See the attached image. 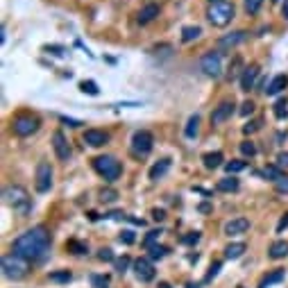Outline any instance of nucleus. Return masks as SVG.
I'll return each mask as SVG.
<instances>
[{
	"label": "nucleus",
	"instance_id": "7c9ffc66",
	"mask_svg": "<svg viewBox=\"0 0 288 288\" xmlns=\"http://www.w3.org/2000/svg\"><path fill=\"white\" fill-rule=\"evenodd\" d=\"M168 247H164V245H152L150 247V261H157V259H164L166 254H168Z\"/></svg>",
	"mask_w": 288,
	"mask_h": 288
},
{
	"label": "nucleus",
	"instance_id": "aec40b11",
	"mask_svg": "<svg viewBox=\"0 0 288 288\" xmlns=\"http://www.w3.org/2000/svg\"><path fill=\"white\" fill-rule=\"evenodd\" d=\"M286 86H288V77L286 75H277V77H272V82L268 84L266 93L268 96H277V93H282Z\"/></svg>",
	"mask_w": 288,
	"mask_h": 288
},
{
	"label": "nucleus",
	"instance_id": "3c124183",
	"mask_svg": "<svg viewBox=\"0 0 288 288\" xmlns=\"http://www.w3.org/2000/svg\"><path fill=\"white\" fill-rule=\"evenodd\" d=\"M105 218H109V220H127V216H125L123 211H112V214H107Z\"/></svg>",
	"mask_w": 288,
	"mask_h": 288
},
{
	"label": "nucleus",
	"instance_id": "79ce46f5",
	"mask_svg": "<svg viewBox=\"0 0 288 288\" xmlns=\"http://www.w3.org/2000/svg\"><path fill=\"white\" fill-rule=\"evenodd\" d=\"M98 259H100V261H116V256H114V252L109 250V247H102V250L98 252Z\"/></svg>",
	"mask_w": 288,
	"mask_h": 288
},
{
	"label": "nucleus",
	"instance_id": "f257e3e1",
	"mask_svg": "<svg viewBox=\"0 0 288 288\" xmlns=\"http://www.w3.org/2000/svg\"><path fill=\"white\" fill-rule=\"evenodd\" d=\"M11 250L16 252L18 256L27 259V261H41L50 250V231L43 225L32 227V230H27L25 234H21L14 240Z\"/></svg>",
	"mask_w": 288,
	"mask_h": 288
},
{
	"label": "nucleus",
	"instance_id": "9b49d317",
	"mask_svg": "<svg viewBox=\"0 0 288 288\" xmlns=\"http://www.w3.org/2000/svg\"><path fill=\"white\" fill-rule=\"evenodd\" d=\"M134 275H136V279H139V282L148 284V282H152V279H155L157 270H155V266H152V261H150V259H136V261H134Z\"/></svg>",
	"mask_w": 288,
	"mask_h": 288
},
{
	"label": "nucleus",
	"instance_id": "e433bc0d",
	"mask_svg": "<svg viewBox=\"0 0 288 288\" xmlns=\"http://www.w3.org/2000/svg\"><path fill=\"white\" fill-rule=\"evenodd\" d=\"M100 200H102V202H114V200H118V193L114 191V188H102Z\"/></svg>",
	"mask_w": 288,
	"mask_h": 288
},
{
	"label": "nucleus",
	"instance_id": "680f3d73",
	"mask_svg": "<svg viewBox=\"0 0 288 288\" xmlns=\"http://www.w3.org/2000/svg\"><path fill=\"white\" fill-rule=\"evenodd\" d=\"M211 2H220V0H211Z\"/></svg>",
	"mask_w": 288,
	"mask_h": 288
},
{
	"label": "nucleus",
	"instance_id": "a19ab883",
	"mask_svg": "<svg viewBox=\"0 0 288 288\" xmlns=\"http://www.w3.org/2000/svg\"><path fill=\"white\" fill-rule=\"evenodd\" d=\"M261 125H263V120H261V118H256V120H250V123L243 127V132L252 134V132H256V129H261Z\"/></svg>",
	"mask_w": 288,
	"mask_h": 288
},
{
	"label": "nucleus",
	"instance_id": "a211bd4d",
	"mask_svg": "<svg viewBox=\"0 0 288 288\" xmlns=\"http://www.w3.org/2000/svg\"><path fill=\"white\" fill-rule=\"evenodd\" d=\"M268 256H270L272 261H279V259H286L288 256V243L286 240H275L268 250Z\"/></svg>",
	"mask_w": 288,
	"mask_h": 288
},
{
	"label": "nucleus",
	"instance_id": "5fc2aeb1",
	"mask_svg": "<svg viewBox=\"0 0 288 288\" xmlns=\"http://www.w3.org/2000/svg\"><path fill=\"white\" fill-rule=\"evenodd\" d=\"M152 218H155L157 223H161V220L166 218V211L164 209H152Z\"/></svg>",
	"mask_w": 288,
	"mask_h": 288
},
{
	"label": "nucleus",
	"instance_id": "c9c22d12",
	"mask_svg": "<svg viewBox=\"0 0 288 288\" xmlns=\"http://www.w3.org/2000/svg\"><path fill=\"white\" fill-rule=\"evenodd\" d=\"M275 188H277V193H282V195H288V175L286 173L275 181Z\"/></svg>",
	"mask_w": 288,
	"mask_h": 288
},
{
	"label": "nucleus",
	"instance_id": "864d4df0",
	"mask_svg": "<svg viewBox=\"0 0 288 288\" xmlns=\"http://www.w3.org/2000/svg\"><path fill=\"white\" fill-rule=\"evenodd\" d=\"M288 227V214H284L282 216V220H279V225H277V234H282L284 230Z\"/></svg>",
	"mask_w": 288,
	"mask_h": 288
},
{
	"label": "nucleus",
	"instance_id": "f3484780",
	"mask_svg": "<svg viewBox=\"0 0 288 288\" xmlns=\"http://www.w3.org/2000/svg\"><path fill=\"white\" fill-rule=\"evenodd\" d=\"M161 7L157 5V2H148V5L143 7V9L139 11V16H136V21L141 23V25H148V23H152L157 16H159Z\"/></svg>",
	"mask_w": 288,
	"mask_h": 288
},
{
	"label": "nucleus",
	"instance_id": "7ed1b4c3",
	"mask_svg": "<svg viewBox=\"0 0 288 288\" xmlns=\"http://www.w3.org/2000/svg\"><path fill=\"white\" fill-rule=\"evenodd\" d=\"M93 168H96V173L100 177H105V181H116L118 177L123 175V166H120V161L116 159V157L112 155H100L93 159Z\"/></svg>",
	"mask_w": 288,
	"mask_h": 288
},
{
	"label": "nucleus",
	"instance_id": "49530a36",
	"mask_svg": "<svg viewBox=\"0 0 288 288\" xmlns=\"http://www.w3.org/2000/svg\"><path fill=\"white\" fill-rule=\"evenodd\" d=\"M59 120H61V123L64 125H68V127H82V120H77V118H68V116H59Z\"/></svg>",
	"mask_w": 288,
	"mask_h": 288
},
{
	"label": "nucleus",
	"instance_id": "f8f14e48",
	"mask_svg": "<svg viewBox=\"0 0 288 288\" xmlns=\"http://www.w3.org/2000/svg\"><path fill=\"white\" fill-rule=\"evenodd\" d=\"M247 39H250V32H247V30H236V32L225 34V37L218 39V48L220 50L236 48V46H240V43H245Z\"/></svg>",
	"mask_w": 288,
	"mask_h": 288
},
{
	"label": "nucleus",
	"instance_id": "2eb2a0df",
	"mask_svg": "<svg viewBox=\"0 0 288 288\" xmlns=\"http://www.w3.org/2000/svg\"><path fill=\"white\" fill-rule=\"evenodd\" d=\"M84 143L91 145V148H102L105 143H109V134L102 132V129H86Z\"/></svg>",
	"mask_w": 288,
	"mask_h": 288
},
{
	"label": "nucleus",
	"instance_id": "4d7b16f0",
	"mask_svg": "<svg viewBox=\"0 0 288 288\" xmlns=\"http://www.w3.org/2000/svg\"><path fill=\"white\" fill-rule=\"evenodd\" d=\"M159 288H171V284H168V282H161V284H159Z\"/></svg>",
	"mask_w": 288,
	"mask_h": 288
},
{
	"label": "nucleus",
	"instance_id": "473e14b6",
	"mask_svg": "<svg viewBox=\"0 0 288 288\" xmlns=\"http://www.w3.org/2000/svg\"><path fill=\"white\" fill-rule=\"evenodd\" d=\"M288 102H286V98H282V100H277L275 102V109H272V112H275V116L277 118H286L288 116Z\"/></svg>",
	"mask_w": 288,
	"mask_h": 288
},
{
	"label": "nucleus",
	"instance_id": "a878e982",
	"mask_svg": "<svg viewBox=\"0 0 288 288\" xmlns=\"http://www.w3.org/2000/svg\"><path fill=\"white\" fill-rule=\"evenodd\" d=\"M200 34H202V27L188 25V27H184V30H181V41L191 43V41H195V39H200Z\"/></svg>",
	"mask_w": 288,
	"mask_h": 288
},
{
	"label": "nucleus",
	"instance_id": "f704fd0d",
	"mask_svg": "<svg viewBox=\"0 0 288 288\" xmlns=\"http://www.w3.org/2000/svg\"><path fill=\"white\" fill-rule=\"evenodd\" d=\"M261 5H263V0H245V11L250 16H254V14H259Z\"/></svg>",
	"mask_w": 288,
	"mask_h": 288
},
{
	"label": "nucleus",
	"instance_id": "9d476101",
	"mask_svg": "<svg viewBox=\"0 0 288 288\" xmlns=\"http://www.w3.org/2000/svg\"><path fill=\"white\" fill-rule=\"evenodd\" d=\"M236 112V102L234 100H223L218 107H214L211 112V125H223L225 120H230Z\"/></svg>",
	"mask_w": 288,
	"mask_h": 288
},
{
	"label": "nucleus",
	"instance_id": "c756f323",
	"mask_svg": "<svg viewBox=\"0 0 288 288\" xmlns=\"http://www.w3.org/2000/svg\"><path fill=\"white\" fill-rule=\"evenodd\" d=\"M70 279H73V275H70L68 270H59V272H50V282L55 284H68Z\"/></svg>",
	"mask_w": 288,
	"mask_h": 288
},
{
	"label": "nucleus",
	"instance_id": "6e6552de",
	"mask_svg": "<svg viewBox=\"0 0 288 288\" xmlns=\"http://www.w3.org/2000/svg\"><path fill=\"white\" fill-rule=\"evenodd\" d=\"M50 186H53V168L48 161H41L37 166V173H34V188L39 193H48Z\"/></svg>",
	"mask_w": 288,
	"mask_h": 288
},
{
	"label": "nucleus",
	"instance_id": "c85d7f7f",
	"mask_svg": "<svg viewBox=\"0 0 288 288\" xmlns=\"http://www.w3.org/2000/svg\"><path fill=\"white\" fill-rule=\"evenodd\" d=\"M80 91H82V93H89V96H100V89H98V84L93 80L80 82Z\"/></svg>",
	"mask_w": 288,
	"mask_h": 288
},
{
	"label": "nucleus",
	"instance_id": "2f4dec72",
	"mask_svg": "<svg viewBox=\"0 0 288 288\" xmlns=\"http://www.w3.org/2000/svg\"><path fill=\"white\" fill-rule=\"evenodd\" d=\"M263 175L268 177V179H272V181H277L279 177L284 175L282 173V168H279V166H266V168H263Z\"/></svg>",
	"mask_w": 288,
	"mask_h": 288
},
{
	"label": "nucleus",
	"instance_id": "b1692460",
	"mask_svg": "<svg viewBox=\"0 0 288 288\" xmlns=\"http://www.w3.org/2000/svg\"><path fill=\"white\" fill-rule=\"evenodd\" d=\"M198 132H200V116H198V114H193V116L188 118L186 127H184V136L193 141L195 136H198Z\"/></svg>",
	"mask_w": 288,
	"mask_h": 288
},
{
	"label": "nucleus",
	"instance_id": "39448f33",
	"mask_svg": "<svg viewBox=\"0 0 288 288\" xmlns=\"http://www.w3.org/2000/svg\"><path fill=\"white\" fill-rule=\"evenodd\" d=\"M27 270H30V266H27V259L18 256L16 252H11V254L2 256V275H5L7 279H14V282H18V279H23L27 275Z\"/></svg>",
	"mask_w": 288,
	"mask_h": 288
},
{
	"label": "nucleus",
	"instance_id": "6e6d98bb",
	"mask_svg": "<svg viewBox=\"0 0 288 288\" xmlns=\"http://www.w3.org/2000/svg\"><path fill=\"white\" fill-rule=\"evenodd\" d=\"M200 211H202V214H209V211H211V204H209V202H204V204H200Z\"/></svg>",
	"mask_w": 288,
	"mask_h": 288
},
{
	"label": "nucleus",
	"instance_id": "8fccbe9b",
	"mask_svg": "<svg viewBox=\"0 0 288 288\" xmlns=\"http://www.w3.org/2000/svg\"><path fill=\"white\" fill-rule=\"evenodd\" d=\"M238 66H240V59L236 57V59H234V64L230 66V73H227V77H230V80H234L236 75H238V70H236V68H238Z\"/></svg>",
	"mask_w": 288,
	"mask_h": 288
},
{
	"label": "nucleus",
	"instance_id": "ddd939ff",
	"mask_svg": "<svg viewBox=\"0 0 288 288\" xmlns=\"http://www.w3.org/2000/svg\"><path fill=\"white\" fill-rule=\"evenodd\" d=\"M53 148H55V155H57L59 161H68L70 159V145L68 141H66L64 132H55L53 134Z\"/></svg>",
	"mask_w": 288,
	"mask_h": 288
},
{
	"label": "nucleus",
	"instance_id": "0eeeda50",
	"mask_svg": "<svg viewBox=\"0 0 288 288\" xmlns=\"http://www.w3.org/2000/svg\"><path fill=\"white\" fill-rule=\"evenodd\" d=\"M155 148V136L148 129H136L132 134V155L134 157H148Z\"/></svg>",
	"mask_w": 288,
	"mask_h": 288
},
{
	"label": "nucleus",
	"instance_id": "603ef678",
	"mask_svg": "<svg viewBox=\"0 0 288 288\" xmlns=\"http://www.w3.org/2000/svg\"><path fill=\"white\" fill-rule=\"evenodd\" d=\"M277 166L279 168H288V152H282V155L277 157Z\"/></svg>",
	"mask_w": 288,
	"mask_h": 288
},
{
	"label": "nucleus",
	"instance_id": "4c0bfd02",
	"mask_svg": "<svg viewBox=\"0 0 288 288\" xmlns=\"http://www.w3.org/2000/svg\"><path fill=\"white\" fill-rule=\"evenodd\" d=\"M240 152H243L245 157H254L256 155V145L252 143V141H243V143H240Z\"/></svg>",
	"mask_w": 288,
	"mask_h": 288
},
{
	"label": "nucleus",
	"instance_id": "cd10ccee",
	"mask_svg": "<svg viewBox=\"0 0 288 288\" xmlns=\"http://www.w3.org/2000/svg\"><path fill=\"white\" fill-rule=\"evenodd\" d=\"M245 168H247V161H240V159H234V161H227V164H225V171L230 173V175L245 171Z\"/></svg>",
	"mask_w": 288,
	"mask_h": 288
},
{
	"label": "nucleus",
	"instance_id": "72a5a7b5",
	"mask_svg": "<svg viewBox=\"0 0 288 288\" xmlns=\"http://www.w3.org/2000/svg\"><path fill=\"white\" fill-rule=\"evenodd\" d=\"M91 286L93 288H109V277H105V275H91Z\"/></svg>",
	"mask_w": 288,
	"mask_h": 288
},
{
	"label": "nucleus",
	"instance_id": "423d86ee",
	"mask_svg": "<svg viewBox=\"0 0 288 288\" xmlns=\"http://www.w3.org/2000/svg\"><path fill=\"white\" fill-rule=\"evenodd\" d=\"M200 70L207 77H220L223 75V53L220 50H209L207 55H202L200 59Z\"/></svg>",
	"mask_w": 288,
	"mask_h": 288
},
{
	"label": "nucleus",
	"instance_id": "de8ad7c7",
	"mask_svg": "<svg viewBox=\"0 0 288 288\" xmlns=\"http://www.w3.org/2000/svg\"><path fill=\"white\" fill-rule=\"evenodd\" d=\"M46 53H50V55H55V57H64V53H66V48H61V46H46Z\"/></svg>",
	"mask_w": 288,
	"mask_h": 288
},
{
	"label": "nucleus",
	"instance_id": "4468645a",
	"mask_svg": "<svg viewBox=\"0 0 288 288\" xmlns=\"http://www.w3.org/2000/svg\"><path fill=\"white\" fill-rule=\"evenodd\" d=\"M247 230H250V220L243 218V216H240V218H234V220H227L223 227L225 236H240V234H245Z\"/></svg>",
	"mask_w": 288,
	"mask_h": 288
},
{
	"label": "nucleus",
	"instance_id": "393cba45",
	"mask_svg": "<svg viewBox=\"0 0 288 288\" xmlns=\"http://www.w3.org/2000/svg\"><path fill=\"white\" fill-rule=\"evenodd\" d=\"M284 277H286L284 270H272L270 275H266V277L261 279V286L259 288H268V286H272V284H279V282H284Z\"/></svg>",
	"mask_w": 288,
	"mask_h": 288
},
{
	"label": "nucleus",
	"instance_id": "052dcab7",
	"mask_svg": "<svg viewBox=\"0 0 288 288\" xmlns=\"http://www.w3.org/2000/svg\"><path fill=\"white\" fill-rule=\"evenodd\" d=\"M270 2H275V5H277V2H279V0H270Z\"/></svg>",
	"mask_w": 288,
	"mask_h": 288
},
{
	"label": "nucleus",
	"instance_id": "4be33fe9",
	"mask_svg": "<svg viewBox=\"0 0 288 288\" xmlns=\"http://www.w3.org/2000/svg\"><path fill=\"white\" fill-rule=\"evenodd\" d=\"M240 188V181L236 179V177H223V179H218V191L223 193H236Z\"/></svg>",
	"mask_w": 288,
	"mask_h": 288
},
{
	"label": "nucleus",
	"instance_id": "f03ea898",
	"mask_svg": "<svg viewBox=\"0 0 288 288\" xmlns=\"http://www.w3.org/2000/svg\"><path fill=\"white\" fill-rule=\"evenodd\" d=\"M2 198H5V202L21 216H27V211H30V207H32V202H30V193H27L21 184H9V186H5Z\"/></svg>",
	"mask_w": 288,
	"mask_h": 288
},
{
	"label": "nucleus",
	"instance_id": "1a4fd4ad",
	"mask_svg": "<svg viewBox=\"0 0 288 288\" xmlns=\"http://www.w3.org/2000/svg\"><path fill=\"white\" fill-rule=\"evenodd\" d=\"M39 125L41 123H39L37 116H18V118H14L11 127H14V134H16V136H32L39 129Z\"/></svg>",
	"mask_w": 288,
	"mask_h": 288
},
{
	"label": "nucleus",
	"instance_id": "a18cd8bd",
	"mask_svg": "<svg viewBox=\"0 0 288 288\" xmlns=\"http://www.w3.org/2000/svg\"><path fill=\"white\" fill-rule=\"evenodd\" d=\"M250 114H254V102L245 100L243 105H240V116H250Z\"/></svg>",
	"mask_w": 288,
	"mask_h": 288
},
{
	"label": "nucleus",
	"instance_id": "37998d69",
	"mask_svg": "<svg viewBox=\"0 0 288 288\" xmlns=\"http://www.w3.org/2000/svg\"><path fill=\"white\" fill-rule=\"evenodd\" d=\"M159 236H161V230H152V231H150L148 236H145L143 245H145V247H152V243H155V240L159 238Z\"/></svg>",
	"mask_w": 288,
	"mask_h": 288
},
{
	"label": "nucleus",
	"instance_id": "20e7f679",
	"mask_svg": "<svg viewBox=\"0 0 288 288\" xmlns=\"http://www.w3.org/2000/svg\"><path fill=\"white\" fill-rule=\"evenodd\" d=\"M234 5L231 2H227V0H220V2H211L207 9V18L211 25L216 27H225V25H230L231 21H234Z\"/></svg>",
	"mask_w": 288,
	"mask_h": 288
},
{
	"label": "nucleus",
	"instance_id": "bb28decb",
	"mask_svg": "<svg viewBox=\"0 0 288 288\" xmlns=\"http://www.w3.org/2000/svg\"><path fill=\"white\" fill-rule=\"evenodd\" d=\"M66 250H68L70 254H86V252H89V247H86L84 243H80V240L70 238L68 243H66Z\"/></svg>",
	"mask_w": 288,
	"mask_h": 288
},
{
	"label": "nucleus",
	"instance_id": "5701e85b",
	"mask_svg": "<svg viewBox=\"0 0 288 288\" xmlns=\"http://www.w3.org/2000/svg\"><path fill=\"white\" fill-rule=\"evenodd\" d=\"M202 161H204V168H207V171H214V168L223 166L225 157H223V152H207V155L202 157Z\"/></svg>",
	"mask_w": 288,
	"mask_h": 288
},
{
	"label": "nucleus",
	"instance_id": "13d9d810",
	"mask_svg": "<svg viewBox=\"0 0 288 288\" xmlns=\"http://www.w3.org/2000/svg\"><path fill=\"white\" fill-rule=\"evenodd\" d=\"M284 18H288V2L284 5Z\"/></svg>",
	"mask_w": 288,
	"mask_h": 288
},
{
	"label": "nucleus",
	"instance_id": "ea45409f",
	"mask_svg": "<svg viewBox=\"0 0 288 288\" xmlns=\"http://www.w3.org/2000/svg\"><path fill=\"white\" fill-rule=\"evenodd\" d=\"M114 268H116V272H120V275H123V272L129 268V256H123V259H116V261H114Z\"/></svg>",
	"mask_w": 288,
	"mask_h": 288
},
{
	"label": "nucleus",
	"instance_id": "412c9836",
	"mask_svg": "<svg viewBox=\"0 0 288 288\" xmlns=\"http://www.w3.org/2000/svg\"><path fill=\"white\" fill-rule=\"evenodd\" d=\"M247 245L245 243H231V245L225 247V259H230V261H234V259H240V256L245 254Z\"/></svg>",
	"mask_w": 288,
	"mask_h": 288
},
{
	"label": "nucleus",
	"instance_id": "dca6fc26",
	"mask_svg": "<svg viewBox=\"0 0 288 288\" xmlns=\"http://www.w3.org/2000/svg\"><path fill=\"white\" fill-rule=\"evenodd\" d=\"M259 73H261V70H259V66H256V64L247 66V68L243 70V75H240V91H250V89H254Z\"/></svg>",
	"mask_w": 288,
	"mask_h": 288
},
{
	"label": "nucleus",
	"instance_id": "09e8293b",
	"mask_svg": "<svg viewBox=\"0 0 288 288\" xmlns=\"http://www.w3.org/2000/svg\"><path fill=\"white\" fill-rule=\"evenodd\" d=\"M218 272H220V261L211 263V268H209V272H207V282H211V279H214Z\"/></svg>",
	"mask_w": 288,
	"mask_h": 288
},
{
	"label": "nucleus",
	"instance_id": "58836bf2",
	"mask_svg": "<svg viewBox=\"0 0 288 288\" xmlns=\"http://www.w3.org/2000/svg\"><path fill=\"white\" fill-rule=\"evenodd\" d=\"M200 238H202V234H200V231H191V234L181 236V243H184V245H195Z\"/></svg>",
	"mask_w": 288,
	"mask_h": 288
},
{
	"label": "nucleus",
	"instance_id": "bf43d9fd",
	"mask_svg": "<svg viewBox=\"0 0 288 288\" xmlns=\"http://www.w3.org/2000/svg\"><path fill=\"white\" fill-rule=\"evenodd\" d=\"M186 288H200V286H198V284H188Z\"/></svg>",
	"mask_w": 288,
	"mask_h": 288
},
{
	"label": "nucleus",
	"instance_id": "c03bdc74",
	"mask_svg": "<svg viewBox=\"0 0 288 288\" xmlns=\"http://www.w3.org/2000/svg\"><path fill=\"white\" fill-rule=\"evenodd\" d=\"M134 240H136V236H134L132 230H125L123 234H120V243H125V245H132Z\"/></svg>",
	"mask_w": 288,
	"mask_h": 288
},
{
	"label": "nucleus",
	"instance_id": "6ab92c4d",
	"mask_svg": "<svg viewBox=\"0 0 288 288\" xmlns=\"http://www.w3.org/2000/svg\"><path fill=\"white\" fill-rule=\"evenodd\" d=\"M168 171H171V159L157 161V164L152 166V168H150V179H152V181H159Z\"/></svg>",
	"mask_w": 288,
	"mask_h": 288
}]
</instances>
